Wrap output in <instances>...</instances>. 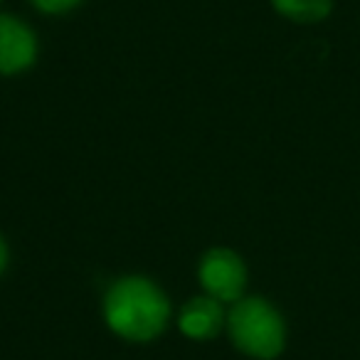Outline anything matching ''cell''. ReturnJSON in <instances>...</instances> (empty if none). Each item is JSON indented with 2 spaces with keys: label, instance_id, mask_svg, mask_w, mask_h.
Instances as JSON below:
<instances>
[{
  "label": "cell",
  "instance_id": "obj_4",
  "mask_svg": "<svg viewBox=\"0 0 360 360\" xmlns=\"http://www.w3.org/2000/svg\"><path fill=\"white\" fill-rule=\"evenodd\" d=\"M37 40L32 30L13 15H0V75H18L35 62Z\"/></svg>",
  "mask_w": 360,
  "mask_h": 360
},
{
  "label": "cell",
  "instance_id": "obj_2",
  "mask_svg": "<svg viewBox=\"0 0 360 360\" xmlns=\"http://www.w3.org/2000/svg\"><path fill=\"white\" fill-rule=\"evenodd\" d=\"M230 338L250 358L271 360L284 350L286 328L279 311L259 296L235 301L227 316Z\"/></svg>",
  "mask_w": 360,
  "mask_h": 360
},
{
  "label": "cell",
  "instance_id": "obj_6",
  "mask_svg": "<svg viewBox=\"0 0 360 360\" xmlns=\"http://www.w3.org/2000/svg\"><path fill=\"white\" fill-rule=\"evenodd\" d=\"M284 18L294 22H319L330 13L333 0H271Z\"/></svg>",
  "mask_w": 360,
  "mask_h": 360
},
{
  "label": "cell",
  "instance_id": "obj_8",
  "mask_svg": "<svg viewBox=\"0 0 360 360\" xmlns=\"http://www.w3.org/2000/svg\"><path fill=\"white\" fill-rule=\"evenodd\" d=\"M6 262H8V250H6V245H3V240H0V271L6 269Z\"/></svg>",
  "mask_w": 360,
  "mask_h": 360
},
{
  "label": "cell",
  "instance_id": "obj_1",
  "mask_svg": "<svg viewBox=\"0 0 360 360\" xmlns=\"http://www.w3.org/2000/svg\"><path fill=\"white\" fill-rule=\"evenodd\" d=\"M104 316L116 335L134 343H148L168 326L170 304L150 279L124 276L106 291Z\"/></svg>",
  "mask_w": 360,
  "mask_h": 360
},
{
  "label": "cell",
  "instance_id": "obj_3",
  "mask_svg": "<svg viewBox=\"0 0 360 360\" xmlns=\"http://www.w3.org/2000/svg\"><path fill=\"white\" fill-rule=\"evenodd\" d=\"M200 284L217 301H240L247 284V269L232 250H210L200 262Z\"/></svg>",
  "mask_w": 360,
  "mask_h": 360
},
{
  "label": "cell",
  "instance_id": "obj_5",
  "mask_svg": "<svg viewBox=\"0 0 360 360\" xmlns=\"http://www.w3.org/2000/svg\"><path fill=\"white\" fill-rule=\"evenodd\" d=\"M180 330L193 340H207L222 328L220 301L212 296H195L180 311Z\"/></svg>",
  "mask_w": 360,
  "mask_h": 360
},
{
  "label": "cell",
  "instance_id": "obj_7",
  "mask_svg": "<svg viewBox=\"0 0 360 360\" xmlns=\"http://www.w3.org/2000/svg\"><path fill=\"white\" fill-rule=\"evenodd\" d=\"M32 3L45 13H65L72 11L75 6H79L82 0H32Z\"/></svg>",
  "mask_w": 360,
  "mask_h": 360
}]
</instances>
